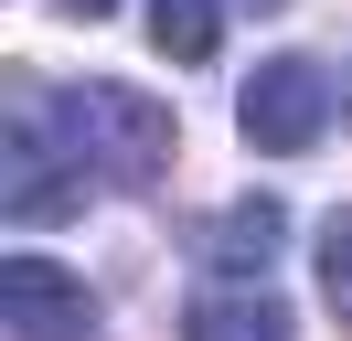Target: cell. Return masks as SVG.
Returning <instances> with one entry per match:
<instances>
[{
  "mask_svg": "<svg viewBox=\"0 0 352 341\" xmlns=\"http://www.w3.org/2000/svg\"><path fill=\"white\" fill-rule=\"evenodd\" d=\"M65 139H75V160H86V170H107V182L150 192L160 170H171L182 128H171V107H160L150 85L96 75V85H75V96H65Z\"/></svg>",
  "mask_w": 352,
  "mask_h": 341,
  "instance_id": "obj_1",
  "label": "cell"
},
{
  "mask_svg": "<svg viewBox=\"0 0 352 341\" xmlns=\"http://www.w3.org/2000/svg\"><path fill=\"white\" fill-rule=\"evenodd\" d=\"M235 128L267 149V160H299V149L331 128V75H320L309 54L256 64V75H245V96H235Z\"/></svg>",
  "mask_w": 352,
  "mask_h": 341,
  "instance_id": "obj_2",
  "label": "cell"
},
{
  "mask_svg": "<svg viewBox=\"0 0 352 341\" xmlns=\"http://www.w3.org/2000/svg\"><path fill=\"white\" fill-rule=\"evenodd\" d=\"M0 320H11V341H96L86 277H65L54 256H0Z\"/></svg>",
  "mask_w": 352,
  "mask_h": 341,
  "instance_id": "obj_3",
  "label": "cell"
},
{
  "mask_svg": "<svg viewBox=\"0 0 352 341\" xmlns=\"http://www.w3.org/2000/svg\"><path fill=\"white\" fill-rule=\"evenodd\" d=\"M65 170H86V160L43 139V107H32V75H22V96H11V182H0V203L22 213V224H54V213L86 203V182H65Z\"/></svg>",
  "mask_w": 352,
  "mask_h": 341,
  "instance_id": "obj_4",
  "label": "cell"
},
{
  "mask_svg": "<svg viewBox=\"0 0 352 341\" xmlns=\"http://www.w3.org/2000/svg\"><path fill=\"white\" fill-rule=\"evenodd\" d=\"M288 245V203L278 192H245V203L214 213V234H203V256H214L224 277H267V256Z\"/></svg>",
  "mask_w": 352,
  "mask_h": 341,
  "instance_id": "obj_5",
  "label": "cell"
},
{
  "mask_svg": "<svg viewBox=\"0 0 352 341\" xmlns=\"http://www.w3.org/2000/svg\"><path fill=\"white\" fill-rule=\"evenodd\" d=\"M182 341H288V309L267 288H214L182 309Z\"/></svg>",
  "mask_w": 352,
  "mask_h": 341,
  "instance_id": "obj_6",
  "label": "cell"
},
{
  "mask_svg": "<svg viewBox=\"0 0 352 341\" xmlns=\"http://www.w3.org/2000/svg\"><path fill=\"white\" fill-rule=\"evenodd\" d=\"M150 43L171 64H214L224 54V0H150Z\"/></svg>",
  "mask_w": 352,
  "mask_h": 341,
  "instance_id": "obj_7",
  "label": "cell"
},
{
  "mask_svg": "<svg viewBox=\"0 0 352 341\" xmlns=\"http://www.w3.org/2000/svg\"><path fill=\"white\" fill-rule=\"evenodd\" d=\"M320 298L342 309V331H352V203L320 224Z\"/></svg>",
  "mask_w": 352,
  "mask_h": 341,
  "instance_id": "obj_8",
  "label": "cell"
},
{
  "mask_svg": "<svg viewBox=\"0 0 352 341\" xmlns=\"http://www.w3.org/2000/svg\"><path fill=\"white\" fill-rule=\"evenodd\" d=\"M65 11H86V21H96V11H118V0H65Z\"/></svg>",
  "mask_w": 352,
  "mask_h": 341,
  "instance_id": "obj_9",
  "label": "cell"
},
{
  "mask_svg": "<svg viewBox=\"0 0 352 341\" xmlns=\"http://www.w3.org/2000/svg\"><path fill=\"white\" fill-rule=\"evenodd\" d=\"M342 118H352V75H342Z\"/></svg>",
  "mask_w": 352,
  "mask_h": 341,
  "instance_id": "obj_10",
  "label": "cell"
}]
</instances>
